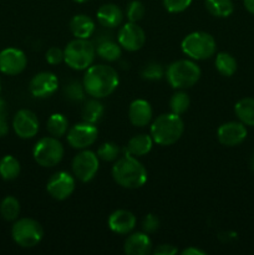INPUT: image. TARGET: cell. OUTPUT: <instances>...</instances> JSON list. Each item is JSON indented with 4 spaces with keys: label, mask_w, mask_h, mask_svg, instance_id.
Returning <instances> with one entry per match:
<instances>
[{
    "label": "cell",
    "mask_w": 254,
    "mask_h": 255,
    "mask_svg": "<svg viewBox=\"0 0 254 255\" xmlns=\"http://www.w3.org/2000/svg\"><path fill=\"white\" fill-rule=\"evenodd\" d=\"M85 91L95 99H104L114 94L120 84L116 70L109 65H91L84 75Z\"/></svg>",
    "instance_id": "cell-1"
},
{
    "label": "cell",
    "mask_w": 254,
    "mask_h": 255,
    "mask_svg": "<svg viewBox=\"0 0 254 255\" xmlns=\"http://www.w3.org/2000/svg\"><path fill=\"white\" fill-rule=\"evenodd\" d=\"M112 178L122 188L137 189L144 186L148 174L137 157L131 156L126 152L124 157L115 162L112 167Z\"/></svg>",
    "instance_id": "cell-2"
},
{
    "label": "cell",
    "mask_w": 254,
    "mask_h": 255,
    "mask_svg": "<svg viewBox=\"0 0 254 255\" xmlns=\"http://www.w3.org/2000/svg\"><path fill=\"white\" fill-rule=\"evenodd\" d=\"M184 132V122L179 115L163 114L151 126V137L159 146H172L179 141Z\"/></svg>",
    "instance_id": "cell-3"
},
{
    "label": "cell",
    "mask_w": 254,
    "mask_h": 255,
    "mask_svg": "<svg viewBox=\"0 0 254 255\" xmlns=\"http://www.w3.org/2000/svg\"><path fill=\"white\" fill-rule=\"evenodd\" d=\"M96 47L89 39H76L70 41L64 49V61L71 69L81 71L94 64Z\"/></svg>",
    "instance_id": "cell-4"
},
{
    "label": "cell",
    "mask_w": 254,
    "mask_h": 255,
    "mask_svg": "<svg viewBox=\"0 0 254 255\" xmlns=\"http://www.w3.org/2000/svg\"><path fill=\"white\" fill-rule=\"evenodd\" d=\"M201 69L192 60H177L166 70L168 84L173 89L184 90L194 86L201 79Z\"/></svg>",
    "instance_id": "cell-5"
},
{
    "label": "cell",
    "mask_w": 254,
    "mask_h": 255,
    "mask_svg": "<svg viewBox=\"0 0 254 255\" xmlns=\"http://www.w3.org/2000/svg\"><path fill=\"white\" fill-rule=\"evenodd\" d=\"M182 51L192 60L211 59L217 50V44L211 34L204 31H194L182 40Z\"/></svg>",
    "instance_id": "cell-6"
},
{
    "label": "cell",
    "mask_w": 254,
    "mask_h": 255,
    "mask_svg": "<svg viewBox=\"0 0 254 255\" xmlns=\"http://www.w3.org/2000/svg\"><path fill=\"white\" fill-rule=\"evenodd\" d=\"M64 146L59 138L54 136L42 137L36 142L32 151L35 162L45 168L57 166L64 157Z\"/></svg>",
    "instance_id": "cell-7"
},
{
    "label": "cell",
    "mask_w": 254,
    "mask_h": 255,
    "mask_svg": "<svg viewBox=\"0 0 254 255\" xmlns=\"http://www.w3.org/2000/svg\"><path fill=\"white\" fill-rule=\"evenodd\" d=\"M11 237L21 248H32L41 242L44 229L39 222L32 218L16 219L11 227Z\"/></svg>",
    "instance_id": "cell-8"
},
{
    "label": "cell",
    "mask_w": 254,
    "mask_h": 255,
    "mask_svg": "<svg viewBox=\"0 0 254 255\" xmlns=\"http://www.w3.org/2000/svg\"><path fill=\"white\" fill-rule=\"evenodd\" d=\"M72 173L80 182H90L95 178L100 167V158L95 152L82 149L72 159Z\"/></svg>",
    "instance_id": "cell-9"
},
{
    "label": "cell",
    "mask_w": 254,
    "mask_h": 255,
    "mask_svg": "<svg viewBox=\"0 0 254 255\" xmlns=\"http://www.w3.org/2000/svg\"><path fill=\"white\" fill-rule=\"evenodd\" d=\"M99 129L94 124L82 121L76 124L67 131V143L76 149H86L97 141Z\"/></svg>",
    "instance_id": "cell-10"
},
{
    "label": "cell",
    "mask_w": 254,
    "mask_h": 255,
    "mask_svg": "<svg viewBox=\"0 0 254 255\" xmlns=\"http://www.w3.org/2000/svg\"><path fill=\"white\" fill-rule=\"evenodd\" d=\"M75 187V177L69 172L60 171L50 177L46 184V191L56 201H65L74 193Z\"/></svg>",
    "instance_id": "cell-11"
},
{
    "label": "cell",
    "mask_w": 254,
    "mask_h": 255,
    "mask_svg": "<svg viewBox=\"0 0 254 255\" xmlns=\"http://www.w3.org/2000/svg\"><path fill=\"white\" fill-rule=\"evenodd\" d=\"M117 42L122 49L129 52L138 51L146 42V34L143 29L137 25V22H126L117 34Z\"/></svg>",
    "instance_id": "cell-12"
},
{
    "label": "cell",
    "mask_w": 254,
    "mask_h": 255,
    "mask_svg": "<svg viewBox=\"0 0 254 255\" xmlns=\"http://www.w3.org/2000/svg\"><path fill=\"white\" fill-rule=\"evenodd\" d=\"M27 65L26 55L16 47H6L0 51V72L9 76L21 74Z\"/></svg>",
    "instance_id": "cell-13"
},
{
    "label": "cell",
    "mask_w": 254,
    "mask_h": 255,
    "mask_svg": "<svg viewBox=\"0 0 254 255\" xmlns=\"http://www.w3.org/2000/svg\"><path fill=\"white\" fill-rule=\"evenodd\" d=\"M39 120L31 110L22 109L15 114L12 119V128L17 137L22 139L34 138L39 132Z\"/></svg>",
    "instance_id": "cell-14"
},
{
    "label": "cell",
    "mask_w": 254,
    "mask_h": 255,
    "mask_svg": "<svg viewBox=\"0 0 254 255\" xmlns=\"http://www.w3.org/2000/svg\"><path fill=\"white\" fill-rule=\"evenodd\" d=\"M59 87V79L54 72L41 71L35 75L29 85L30 94L36 99H46L54 95Z\"/></svg>",
    "instance_id": "cell-15"
},
{
    "label": "cell",
    "mask_w": 254,
    "mask_h": 255,
    "mask_svg": "<svg viewBox=\"0 0 254 255\" xmlns=\"http://www.w3.org/2000/svg\"><path fill=\"white\" fill-rule=\"evenodd\" d=\"M247 134H248V131H247L246 125L242 124L241 121L226 122L219 126L218 131H217L218 141L227 147H234L241 144L247 138Z\"/></svg>",
    "instance_id": "cell-16"
},
{
    "label": "cell",
    "mask_w": 254,
    "mask_h": 255,
    "mask_svg": "<svg viewBox=\"0 0 254 255\" xmlns=\"http://www.w3.org/2000/svg\"><path fill=\"white\" fill-rule=\"evenodd\" d=\"M136 216L127 209H117L112 212L111 216L109 217L110 229L114 233L121 234V236L131 233L136 227Z\"/></svg>",
    "instance_id": "cell-17"
},
{
    "label": "cell",
    "mask_w": 254,
    "mask_h": 255,
    "mask_svg": "<svg viewBox=\"0 0 254 255\" xmlns=\"http://www.w3.org/2000/svg\"><path fill=\"white\" fill-rule=\"evenodd\" d=\"M152 116H153V111L149 105L148 101L146 100H134L131 102L128 107V119L133 126L136 127H144L151 122Z\"/></svg>",
    "instance_id": "cell-18"
},
{
    "label": "cell",
    "mask_w": 254,
    "mask_h": 255,
    "mask_svg": "<svg viewBox=\"0 0 254 255\" xmlns=\"http://www.w3.org/2000/svg\"><path fill=\"white\" fill-rule=\"evenodd\" d=\"M124 251L128 255H147L152 252V242L147 233L136 232L127 237Z\"/></svg>",
    "instance_id": "cell-19"
},
{
    "label": "cell",
    "mask_w": 254,
    "mask_h": 255,
    "mask_svg": "<svg viewBox=\"0 0 254 255\" xmlns=\"http://www.w3.org/2000/svg\"><path fill=\"white\" fill-rule=\"evenodd\" d=\"M97 21L106 29H114L121 25L124 20V12L117 6L116 4L107 2V4L101 5L96 12Z\"/></svg>",
    "instance_id": "cell-20"
},
{
    "label": "cell",
    "mask_w": 254,
    "mask_h": 255,
    "mask_svg": "<svg viewBox=\"0 0 254 255\" xmlns=\"http://www.w3.org/2000/svg\"><path fill=\"white\" fill-rule=\"evenodd\" d=\"M95 22L85 14H77L70 21V31L76 39H90L94 35Z\"/></svg>",
    "instance_id": "cell-21"
},
{
    "label": "cell",
    "mask_w": 254,
    "mask_h": 255,
    "mask_svg": "<svg viewBox=\"0 0 254 255\" xmlns=\"http://www.w3.org/2000/svg\"><path fill=\"white\" fill-rule=\"evenodd\" d=\"M96 55H99L101 59L106 60L109 62L117 61L121 56L122 47L120 46L119 42H116L115 40H112L111 37H102L99 39L96 46Z\"/></svg>",
    "instance_id": "cell-22"
},
{
    "label": "cell",
    "mask_w": 254,
    "mask_h": 255,
    "mask_svg": "<svg viewBox=\"0 0 254 255\" xmlns=\"http://www.w3.org/2000/svg\"><path fill=\"white\" fill-rule=\"evenodd\" d=\"M153 139L151 134H137L128 141L126 146V152L133 157H142L148 153L153 146Z\"/></svg>",
    "instance_id": "cell-23"
},
{
    "label": "cell",
    "mask_w": 254,
    "mask_h": 255,
    "mask_svg": "<svg viewBox=\"0 0 254 255\" xmlns=\"http://www.w3.org/2000/svg\"><path fill=\"white\" fill-rule=\"evenodd\" d=\"M105 112V107L101 102L99 101V99H95L92 97L91 100H87L86 102L82 106L81 116L82 121L89 122V124H97L100 120L102 119Z\"/></svg>",
    "instance_id": "cell-24"
},
{
    "label": "cell",
    "mask_w": 254,
    "mask_h": 255,
    "mask_svg": "<svg viewBox=\"0 0 254 255\" xmlns=\"http://www.w3.org/2000/svg\"><path fill=\"white\" fill-rule=\"evenodd\" d=\"M234 112L242 124L254 127V99L246 97L239 100L234 106Z\"/></svg>",
    "instance_id": "cell-25"
},
{
    "label": "cell",
    "mask_w": 254,
    "mask_h": 255,
    "mask_svg": "<svg viewBox=\"0 0 254 255\" xmlns=\"http://www.w3.org/2000/svg\"><path fill=\"white\" fill-rule=\"evenodd\" d=\"M21 167L14 156H4L0 159V177L5 181H14L19 177Z\"/></svg>",
    "instance_id": "cell-26"
},
{
    "label": "cell",
    "mask_w": 254,
    "mask_h": 255,
    "mask_svg": "<svg viewBox=\"0 0 254 255\" xmlns=\"http://www.w3.org/2000/svg\"><path fill=\"white\" fill-rule=\"evenodd\" d=\"M204 5L209 14L216 17H228L234 11L232 0H204Z\"/></svg>",
    "instance_id": "cell-27"
},
{
    "label": "cell",
    "mask_w": 254,
    "mask_h": 255,
    "mask_svg": "<svg viewBox=\"0 0 254 255\" xmlns=\"http://www.w3.org/2000/svg\"><path fill=\"white\" fill-rule=\"evenodd\" d=\"M216 69L222 76L231 77L236 74L237 67H238V64H237V60L232 56L228 52H219L216 56Z\"/></svg>",
    "instance_id": "cell-28"
},
{
    "label": "cell",
    "mask_w": 254,
    "mask_h": 255,
    "mask_svg": "<svg viewBox=\"0 0 254 255\" xmlns=\"http://www.w3.org/2000/svg\"><path fill=\"white\" fill-rule=\"evenodd\" d=\"M46 129L51 136L60 138L69 131V121L61 114H54L49 117L46 122Z\"/></svg>",
    "instance_id": "cell-29"
},
{
    "label": "cell",
    "mask_w": 254,
    "mask_h": 255,
    "mask_svg": "<svg viewBox=\"0 0 254 255\" xmlns=\"http://www.w3.org/2000/svg\"><path fill=\"white\" fill-rule=\"evenodd\" d=\"M20 202L12 196L5 197L0 203V216L7 222H14L19 218Z\"/></svg>",
    "instance_id": "cell-30"
},
{
    "label": "cell",
    "mask_w": 254,
    "mask_h": 255,
    "mask_svg": "<svg viewBox=\"0 0 254 255\" xmlns=\"http://www.w3.org/2000/svg\"><path fill=\"white\" fill-rule=\"evenodd\" d=\"M189 105H191V100L187 92L184 91H177L172 95L171 100H169V109L173 114L176 115H183L184 112H187V110L189 109Z\"/></svg>",
    "instance_id": "cell-31"
},
{
    "label": "cell",
    "mask_w": 254,
    "mask_h": 255,
    "mask_svg": "<svg viewBox=\"0 0 254 255\" xmlns=\"http://www.w3.org/2000/svg\"><path fill=\"white\" fill-rule=\"evenodd\" d=\"M85 87L84 84L77 80H71L67 82L64 87V95L67 100L72 102H80L85 99Z\"/></svg>",
    "instance_id": "cell-32"
},
{
    "label": "cell",
    "mask_w": 254,
    "mask_h": 255,
    "mask_svg": "<svg viewBox=\"0 0 254 255\" xmlns=\"http://www.w3.org/2000/svg\"><path fill=\"white\" fill-rule=\"evenodd\" d=\"M121 149L114 142H105L97 149V157L105 162H114L119 158Z\"/></svg>",
    "instance_id": "cell-33"
},
{
    "label": "cell",
    "mask_w": 254,
    "mask_h": 255,
    "mask_svg": "<svg viewBox=\"0 0 254 255\" xmlns=\"http://www.w3.org/2000/svg\"><path fill=\"white\" fill-rule=\"evenodd\" d=\"M164 75L163 66L158 62H148L143 66L141 71L142 79L148 80V81H156V80H161Z\"/></svg>",
    "instance_id": "cell-34"
},
{
    "label": "cell",
    "mask_w": 254,
    "mask_h": 255,
    "mask_svg": "<svg viewBox=\"0 0 254 255\" xmlns=\"http://www.w3.org/2000/svg\"><path fill=\"white\" fill-rule=\"evenodd\" d=\"M144 14H146V9H144V5L139 0H132L127 4L126 16L128 21L138 22L139 20L143 19Z\"/></svg>",
    "instance_id": "cell-35"
},
{
    "label": "cell",
    "mask_w": 254,
    "mask_h": 255,
    "mask_svg": "<svg viewBox=\"0 0 254 255\" xmlns=\"http://www.w3.org/2000/svg\"><path fill=\"white\" fill-rule=\"evenodd\" d=\"M191 4L192 0H163V6L169 12H182Z\"/></svg>",
    "instance_id": "cell-36"
},
{
    "label": "cell",
    "mask_w": 254,
    "mask_h": 255,
    "mask_svg": "<svg viewBox=\"0 0 254 255\" xmlns=\"http://www.w3.org/2000/svg\"><path fill=\"white\" fill-rule=\"evenodd\" d=\"M159 228V219L158 217L154 216V214L149 213L147 214L143 218V222H142V229H143L144 233L151 234L154 233V232L158 231Z\"/></svg>",
    "instance_id": "cell-37"
},
{
    "label": "cell",
    "mask_w": 254,
    "mask_h": 255,
    "mask_svg": "<svg viewBox=\"0 0 254 255\" xmlns=\"http://www.w3.org/2000/svg\"><path fill=\"white\" fill-rule=\"evenodd\" d=\"M9 132V124H7V105L5 100L0 97V137L6 136Z\"/></svg>",
    "instance_id": "cell-38"
},
{
    "label": "cell",
    "mask_w": 254,
    "mask_h": 255,
    "mask_svg": "<svg viewBox=\"0 0 254 255\" xmlns=\"http://www.w3.org/2000/svg\"><path fill=\"white\" fill-rule=\"evenodd\" d=\"M45 59L49 62L50 65H59L64 61V50H61L60 47H50L46 51L45 55Z\"/></svg>",
    "instance_id": "cell-39"
},
{
    "label": "cell",
    "mask_w": 254,
    "mask_h": 255,
    "mask_svg": "<svg viewBox=\"0 0 254 255\" xmlns=\"http://www.w3.org/2000/svg\"><path fill=\"white\" fill-rule=\"evenodd\" d=\"M152 253L154 255H174L178 253V249L172 244H161Z\"/></svg>",
    "instance_id": "cell-40"
},
{
    "label": "cell",
    "mask_w": 254,
    "mask_h": 255,
    "mask_svg": "<svg viewBox=\"0 0 254 255\" xmlns=\"http://www.w3.org/2000/svg\"><path fill=\"white\" fill-rule=\"evenodd\" d=\"M183 255H206V252L201 251L198 248H194V247H189V248H186L183 252H182Z\"/></svg>",
    "instance_id": "cell-41"
},
{
    "label": "cell",
    "mask_w": 254,
    "mask_h": 255,
    "mask_svg": "<svg viewBox=\"0 0 254 255\" xmlns=\"http://www.w3.org/2000/svg\"><path fill=\"white\" fill-rule=\"evenodd\" d=\"M244 7L248 10L251 14L254 15V0H243Z\"/></svg>",
    "instance_id": "cell-42"
},
{
    "label": "cell",
    "mask_w": 254,
    "mask_h": 255,
    "mask_svg": "<svg viewBox=\"0 0 254 255\" xmlns=\"http://www.w3.org/2000/svg\"><path fill=\"white\" fill-rule=\"evenodd\" d=\"M252 168H253V171H254V154H253V157H252Z\"/></svg>",
    "instance_id": "cell-43"
},
{
    "label": "cell",
    "mask_w": 254,
    "mask_h": 255,
    "mask_svg": "<svg viewBox=\"0 0 254 255\" xmlns=\"http://www.w3.org/2000/svg\"><path fill=\"white\" fill-rule=\"evenodd\" d=\"M74 1H76V2H86V1H89V0H74Z\"/></svg>",
    "instance_id": "cell-44"
},
{
    "label": "cell",
    "mask_w": 254,
    "mask_h": 255,
    "mask_svg": "<svg viewBox=\"0 0 254 255\" xmlns=\"http://www.w3.org/2000/svg\"><path fill=\"white\" fill-rule=\"evenodd\" d=\"M0 91H1V81H0Z\"/></svg>",
    "instance_id": "cell-45"
}]
</instances>
